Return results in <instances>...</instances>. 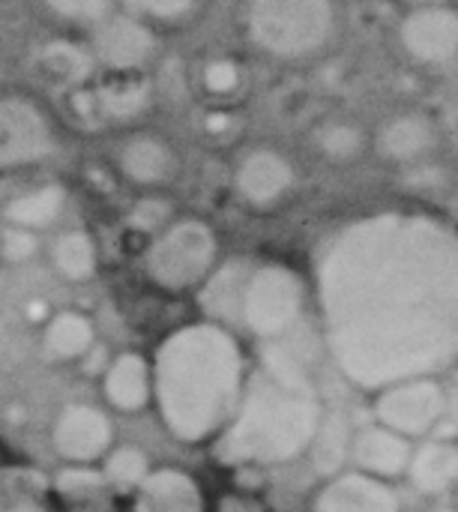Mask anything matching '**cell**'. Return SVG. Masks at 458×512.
Listing matches in <instances>:
<instances>
[{"instance_id":"obj_28","label":"cell","mask_w":458,"mask_h":512,"mask_svg":"<svg viewBox=\"0 0 458 512\" xmlns=\"http://www.w3.org/2000/svg\"><path fill=\"white\" fill-rule=\"evenodd\" d=\"M117 6L153 27H165V24H183L186 18H192L201 0H117Z\"/></svg>"},{"instance_id":"obj_23","label":"cell","mask_w":458,"mask_h":512,"mask_svg":"<svg viewBox=\"0 0 458 512\" xmlns=\"http://www.w3.org/2000/svg\"><path fill=\"white\" fill-rule=\"evenodd\" d=\"M45 480L27 468H0V512H42Z\"/></svg>"},{"instance_id":"obj_20","label":"cell","mask_w":458,"mask_h":512,"mask_svg":"<svg viewBox=\"0 0 458 512\" xmlns=\"http://www.w3.org/2000/svg\"><path fill=\"white\" fill-rule=\"evenodd\" d=\"M51 267L66 282H90L99 270V246L90 231L66 228L51 240Z\"/></svg>"},{"instance_id":"obj_30","label":"cell","mask_w":458,"mask_h":512,"mask_svg":"<svg viewBox=\"0 0 458 512\" xmlns=\"http://www.w3.org/2000/svg\"><path fill=\"white\" fill-rule=\"evenodd\" d=\"M39 252V234L24 228L0 225V261L6 264H27Z\"/></svg>"},{"instance_id":"obj_22","label":"cell","mask_w":458,"mask_h":512,"mask_svg":"<svg viewBox=\"0 0 458 512\" xmlns=\"http://www.w3.org/2000/svg\"><path fill=\"white\" fill-rule=\"evenodd\" d=\"M354 459L372 474H399L408 465V444L390 429H366L354 441Z\"/></svg>"},{"instance_id":"obj_8","label":"cell","mask_w":458,"mask_h":512,"mask_svg":"<svg viewBox=\"0 0 458 512\" xmlns=\"http://www.w3.org/2000/svg\"><path fill=\"white\" fill-rule=\"evenodd\" d=\"M87 51L102 75H147L162 54L159 27L120 6L87 30Z\"/></svg>"},{"instance_id":"obj_2","label":"cell","mask_w":458,"mask_h":512,"mask_svg":"<svg viewBox=\"0 0 458 512\" xmlns=\"http://www.w3.org/2000/svg\"><path fill=\"white\" fill-rule=\"evenodd\" d=\"M153 399L165 429L186 444L219 435L243 393V354L210 321L174 330L156 351Z\"/></svg>"},{"instance_id":"obj_4","label":"cell","mask_w":458,"mask_h":512,"mask_svg":"<svg viewBox=\"0 0 458 512\" xmlns=\"http://www.w3.org/2000/svg\"><path fill=\"white\" fill-rule=\"evenodd\" d=\"M243 30L273 60H306L336 33V0H246Z\"/></svg>"},{"instance_id":"obj_16","label":"cell","mask_w":458,"mask_h":512,"mask_svg":"<svg viewBox=\"0 0 458 512\" xmlns=\"http://www.w3.org/2000/svg\"><path fill=\"white\" fill-rule=\"evenodd\" d=\"M105 402L114 411L135 414L153 402V369L141 354H120L102 375Z\"/></svg>"},{"instance_id":"obj_5","label":"cell","mask_w":458,"mask_h":512,"mask_svg":"<svg viewBox=\"0 0 458 512\" xmlns=\"http://www.w3.org/2000/svg\"><path fill=\"white\" fill-rule=\"evenodd\" d=\"M216 258L219 237L213 225L198 216H174L147 240L141 264L156 288L180 294L204 285L216 270Z\"/></svg>"},{"instance_id":"obj_29","label":"cell","mask_w":458,"mask_h":512,"mask_svg":"<svg viewBox=\"0 0 458 512\" xmlns=\"http://www.w3.org/2000/svg\"><path fill=\"white\" fill-rule=\"evenodd\" d=\"M177 213L171 210V204L159 195V192H147L132 210H129V225L144 231L147 237H153L156 231H162Z\"/></svg>"},{"instance_id":"obj_33","label":"cell","mask_w":458,"mask_h":512,"mask_svg":"<svg viewBox=\"0 0 458 512\" xmlns=\"http://www.w3.org/2000/svg\"><path fill=\"white\" fill-rule=\"evenodd\" d=\"M222 512H258L255 504H249V501H237V498H231V501H225L222 504Z\"/></svg>"},{"instance_id":"obj_35","label":"cell","mask_w":458,"mask_h":512,"mask_svg":"<svg viewBox=\"0 0 458 512\" xmlns=\"http://www.w3.org/2000/svg\"><path fill=\"white\" fill-rule=\"evenodd\" d=\"M411 6H429V3H450V0H405Z\"/></svg>"},{"instance_id":"obj_15","label":"cell","mask_w":458,"mask_h":512,"mask_svg":"<svg viewBox=\"0 0 458 512\" xmlns=\"http://www.w3.org/2000/svg\"><path fill=\"white\" fill-rule=\"evenodd\" d=\"M33 72L54 90L60 93H72L84 84H90V75L96 72L93 66V57L87 51V42L78 45V42H66V39H51V42H42L36 48V57H33Z\"/></svg>"},{"instance_id":"obj_13","label":"cell","mask_w":458,"mask_h":512,"mask_svg":"<svg viewBox=\"0 0 458 512\" xmlns=\"http://www.w3.org/2000/svg\"><path fill=\"white\" fill-rule=\"evenodd\" d=\"M66 204H69V189L60 180L45 177V180H36L30 186L9 192L0 201V225L39 234L63 219Z\"/></svg>"},{"instance_id":"obj_19","label":"cell","mask_w":458,"mask_h":512,"mask_svg":"<svg viewBox=\"0 0 458 512\" xmlns=\"http://www.w3.org/2000/svg\"><path fill=\"white\" fill-rule=\"evenodd\" d=\"M435 144V123L420 111L390 117L378 132V150L390 162H411L429 153Z\"/></svg>"},{"instance_id":"obj_3","label":"cell","mask_w":458,"mask_h":512,"mask_svg":"<svg viewBox=\"0 0 458 512\" xmlns=\"http://www.w3.org/2000/svg\"><path fill=\"white\" fill-rule=\"evenodd\" d=\"M228 420L219 456L225 462H285L318 435V399L285 351H270Z\"/></svg>"},{"instance_id":"obj_21","label":"cell","mask_w":458,"mask_h":512,"mask_svg":"<svg viewBox=\"0 0 458 512\" xmlns=\"http://www.w3.org/2000/svg\"><path fill=\"white\" fill-rule=\"evenodd\" d=\"M42 345L54 360H81L96 345V327L84 312H57L45 324Z\"/></svg>"},{"instance_id":"obj_31","label":"cell","mask_w":458,"mask_h":512,"mask_svg":"<svg viewBox=\"0 0 458 512\" xmlns=\"http://www.w3.org/2000/svg\"><path fill=\"white\" fill-rule=\"evenodd\" d=\"M201 81H204L207 93L225 99V96H231V93L240 87L243 75H240V66H237L234 60L222 57V60H210V63L201 69Z\"/></svg>"},{"instance_id":"obj_11","label":"cell","mask_w":458,"mask_h":512,"mask_svg":"<svg viewBox=\"0 0 458 512\" xmlns=\"http://www.w3.org/2000/svg\"><path fill=\"white\" fill-rule=\"evenodd\" d=\"M51 447L63 462L87 468L93 462H102L114 450V423L99 408L69 405L54 420Z\"/></svg>"},{"instance_id":"obj_36","label":"cell","mask_w":458,"mask_h":512,"mask_svg":"<svg viewBox=\"0 0 458 512\" xmlns=\"http://www.w3.org/2000/svg\"><path fill=\"white\" fill-rule=\"evenodd\" d=\"M438 512H450V510H438Z\"/></svg>"},{"instance_id":"obj_34","label":"cell","mask_w":458,"mask_h":512,"mask_svg":"<svg viewBox=\"0 0 458 512\" xmlns=\"http://www.w3.org/2000/svg\"><path fill=\"white\" fill-rule=\"evenodd\" d=\"M447 426H450V432H458V396H456V402H453L450 417H447Z\"/></svg>"},{"instance_id":"obj_25","label":"cell","mask_w":458,"mask_h":512,"mask_svg":"<svg viewBox=\"0 0 458 512\" xmlns=\"http://www.w3.org/2000/svg\"><path fill=\"white\" fill-rule=\"evenodd\" d=\"M315 147L336 162L354 159L366 147V135L354 120H327L315 129Z\"/></svg>"},{"instance_id":"obj_1","label":"cell","mask_w":458,"mask_h":512,"mask_svg":"<svg viewBox=\"0 0 458 512\" xmlns=\"http://www.w3.org/2000/svg\"><path fill=\"white\" fill-rule=\"evenodd\" d=\"M327 342L342 372L381 387L458 354V234L423 213H375L318 261Z\"/></svg>"},{"instance_id":"obj_17","label":"cell","mask_w":458,"mask_h":512,"mask_svg":"<svg viewBox=\"0 0 458 512\" xmlns=\"http://www.w3.org/2000/svg\"><path fill=\"white\" fill-rule=\"evenodd\" d=\"M138 512H204L198 483L177 468H156L135 489Z\"/></svg>"},{"instance_id":"obj_27","label":"cell","mask_w":458,"mask_h":512,"mask_svg":"<svg viewBox=\"0 0 458 512\" xmlns=\"http://www.w3.org/2000/svg\"><path fill=\"white\" fill-rule=\"evenodd\" d=\"M45 12L66 27L90 30L117 9V0H42Z\"/></svg>"},{"instance_id":"obj_9","label":"cell","mask_w":458,"mask_h":512,"mask_svg":"<svg viewBox=\"0 0 458 512\" xmlns=\"http://www.w3.org/2000/svg\"><path fill=\"white\" fill-rule=\"evenodd\" d=\"M114 171L141 192H159L177 177L180 153L162 132L132 129L114 147Z\"/></svg>"},{"instance_id":"obj_12","label":"cell","mask_w":458,"mask_h":512,"mask_svg":"<svg viewBox=\"0 0 458 512\" xmlns=\"http://www.w3.org/2000/svg\"><path fill=\"white\" fill-rule=\"evenodd\" d=\"M297 180L294 162L276 147H252L234 165V192L249 207L279 204Z\"/></svg>"},{"instance_id":"obj_7","label":"cell","mask_w":458,"mask_h":512,"mask_svg":"<svg viewBox=\"0 0 458 512\" xmlns=\"http://www.w3.org/2000/svg\"><path fill=\"white\" fill-rule=\"evenodd\" d=\"M303 306V285L300 279L282 264H249L243 270L237 309L246 327L258 336H279L285 333Z\"/></svg>"},{"instance_id":"obj_26","label":"cell","mask_w":458,"mask_h":512,"mask_svg":"<svg viewBox=\"0 0 458 512\" xmlns=\"http://www.w3.org/2000/svg\"><path fill=\"white\" fill-rule=\"evenodd\" d=\"M150 474V459L138 447H114L102 459V477L105 483L117 489H138Z\"/></svg>"},{"instance_id":"obj_24","label":"cell","mask_w":458,"mask_h":512,"mask_svg":"<svg viewBox=\"0 0 458 512\" xmlns=\"http://www.w3.org/2000/svg\"><path fill=\"white\" fill-rule=\"evenodd\" d=\"M417 489L423 492H444L458 477V450L453 444H429L414 459L411 471Z\"/></svg>"},{"instance_id":"obj_14","label":"cell","mask_w":458,"mask_h":512,"mask_svg":"<svg viewBox=\"0 0 458 512\" xmlns=\"http://www.w3.org/2000/svg\"><path fill=\"white\" fill-rule=\"evenodd\" d=\"M444 411V396L435 384H402L378 399V417L390 432L417 435L438 423Z\"/></svg>"},{"instance_id":"obj_10","label":"cell","mask_w":458,"mask_h":512,"mask_svg":"<svg viewBox=\"0 0 458 512\" xmlns=\"http://www.w3.org/2000/svg\"><path fill=\"white\" fill-rule=\"evenodd\" d=\"M402 51L423 66H447L458 57V6H411L399 21Z\"/></svg>"},{"instance_id":"obj_18","label":"cell","mask_w":458,"mask_h":512,"mask_svg":"<svg viewBox=\"0 0 458 512\" xmlns=\"http://www.w3.org/2000/svg\"><path fill=\"white\" fill-rule=\"evenodd\" d=\"M315 512H399V501L372 477L345 474L318 495Z\"/></svg>"},{"instance_id":"obj_32","label":"cell","mask_w":458,"mask_h":512,"mask_svg":"<svg viewBox=\"0 0 458 512\" xmlns=\"http://www.w3.org/2000/svg\"><path fill=\"white\" fill-rule=\"evenodd\" d=\"M348 450V429L339 423V420H330L324 426V435H321V450H318V462H321V471L327 468H336L342 462Z\"/></svg>"},{"instance_id":"obj_6","label":"cell","mask_w":458,"mask_h":512,"mask_svg":"<svg viewBox=\"0 0 458 512\" xmlns=\"http://www.w3.org/2000/svg\"><path fill=\"white\" fill-rule=\"evenodd\" d=\"M60 150V126L27 93L0 90V174L48 162Z\"/></svg>"}]
</instances>
